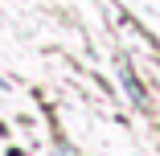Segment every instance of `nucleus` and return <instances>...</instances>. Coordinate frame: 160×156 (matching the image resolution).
I'll return each mask as SVG.
<instances>
[{"label": "nucleus", "instance_id": "nucleus-1", "mask_svg": "<svg viewBox=\"0 0 160 156\" xmlns=\"http://www.w3.org/2000/svg\"><path fill=\"white\" fill-rule=\"evenodd\" d=\"M123 82H127V90L136 95V103H148V95L140 90V82H136V74H132V70H123Z\"/></svg>", "mask_w": 160, "mask_h": 156}, {"label": "nucleus", "instance_id": "nucleus-2", "mask_svg": "<svg viewBox=\"0 0 160 156\" xmlns=\"http://www.w3.org/2000/svg\"><path fill=\"white\" fill-rule=\"evenodd\" d=\"M58 156H74V152H58Z\"/></svg>", "mask_w": 160, "mask_h": 156}]
</instances>
